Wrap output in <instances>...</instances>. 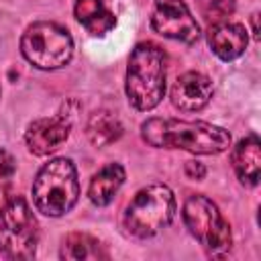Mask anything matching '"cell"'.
Instances as JSON below:
<instances>
[{"instance_id": "30bf717a", "label": "cell", "mask_w": 261, "mask_h": 261, "mask_svg": "<svg viewBox=\"0 0 261 261\" xmlns=\"http://www.w3.org/2000/svg\"><path fill=\"white\" fill-rule=\"evenodd\" d=\"M212 98V82L200 71L179 75L171 88V104L184 112L202 110Z\"/></svg>"}, {"instance_id": "7a4b0ae2", "label": "cell", "mask_w": 261, "mask_h": 261, "mask_svg": "<svg viewBox=\"0 0 261 261\" xmlns=\"http://www.w3.org/2000/svg\"><path fill=\"white\" fill-rule=\"evenodd\" d=\"M165 51L151 41L137 43L126 65V96L133 108L153 110L165 94Z\"/></svg>"}, {"instance_id": "4fadbf2b", "label": "cell", "mask_w": 261, "mask_h": 261, "mask_svg": "<svg viewBox=\"0 0 261 261\" xmlns=\"http://www.w3.org/2000/svg\"><path fill=\"white\" fill-rule=\"evenodd\" d=\"M122 184H124V167L120 163H108L90 179L88 198L96 206H108Z\"/></svg>"}, {"instance_id": "ac0fdd59", "label": "cell", "mask_w": 261, "mask_h": 261, "mask_svg": "<svg viewBox=\"0 0 261 261\" xmlns=\"http://www.w3.org/2000/svg\"><path fill=\"white\" fill-rule=\"evenodd\" d=\"M234 12V0H210L206 6V18L216 22H226Z\"/></svg>"}, {"instance_id": "3957f363", "label": "cell", "mask_w": 261, "mask_h": 261, "mask_svg": "<svg viewBox=\"0 0 261 261\" xmlns=\"http://www.w3.org/2000/svg\"><path fill=\"white\" fill-rule=\"evenodd\" d=\"M80 196L77 171L71 159L57 157L45 163L33 181V202L45 216H63Z\"/></svg>"}, {"instance_id": "e0dca14e", "label": "cell", "mask_w": 261, "mask_h": 261, "mask_svg": "<svg viewBox=\"0 0 261 261\" xmlns=\"http://www.w3.org/2000/svg\"><path fill=\"white\" fill-rule=\"evenodd\" d=\"M14 159L8 151L0 149V210L8 204L12 194V177H14Z\"/></svg>"}, {"instance_id": "d6986e66", "label": "cell", "mask_w": 261, "mask_h": 261, "mask_svg": "<svg viewBox=\"0 0 261 261\" xmlns=\"http://www.w3.org/2000/svg\"><path fill=\"white\" fill-rule=\"evenodd\" d=\"M186 175L192 179H202L206 175V167L200 161H188L186 163Z\"/></svg>"}, {"instance_id": "6da1fadb", "label": "cell", "mask_w": 261, "mask_h": 261, "mask_svg": "<svg viewBox=\"0 0 261 261\" xmlns=\"http://www.w3.org/2000/svg\"><path fill=\"white\" fill-rule=\"evenodd\" d=\"M141 137L157 149H181L196 155H216L230 147V133L210 122L177 118H149L141 124Z\"/></svg>"}, {"instance_id": "277c9868", "label": "cell", "mask_w": 261, "mask_h": 261, "mask_svg": "<svg viewBox=\"0 0 261 261\" xmlns=\"http://www.w3.org/2000/svg\"><path fill=\"white\" fill-rule=\"evenodd\" d=\"M175 216V196L163 184H151L135 194L124 210V228L137 239L155 237Z\"/></svg>"}, {"instance_id": "5bb4252c", "label": "cell", "mask_w": 261, "mask_h": 261, "mask_svg": "<svg viewBox=\"0 0 261 261\" xmlns=\"http://www.w3.org/2000/svg\"><path fill=\"white\" fill-rule=\"evenodd\" d=\"M59 257L67 261H98L108 259V251L96 237L88 232H69L63 239Z\"/></svg>"}, {"instance_id": "52a82bcc", "label": "cell", "mask_w": 261, "mask_h": 261, "mask_svg": "<svg viewBox=\"0 0 261 261\" xmlns=\"http://www.w3.org/2000/svg\"><path fill=\"white\" fill-rule=\"evenodd\" d=\"M184 222L192 237L210 253H222L230 249L232 234L228 222L222 218L218 206L202 196H190L184 204Z\"/></svg>"}, {"instance_id": "ffe728a7", "label": "cell", "mask_w": 261, "mask_h": 261, "mask_svg": "<svg viewBox=\"0 0 261 261\" xmlns=\"http://www.w3.org/2000/svg\"><path fill=\"white\" fill-rule=\"evenodd\" d=\"M253 33H255V37H259V27H257V14H253Z\"/></svg>"}, {"instance_id": "7c38bea8", "label": "cell", "mask_w": 261, "mask_h": 261, "mask_svg": "<svg viewBox=\"0 0 261 261\" xmlns=\"http://www.w3.org/2000/svg\"><path fill=\"white\" fill-rule=\"evenodd\" d=\"M232 169L237 177L247 184V186H257L259 184V173H261V143L257 135H249L237 143L232 149Z\"/></svg>"}, {"instance_id": "5b68a950", "label": "cell", "mask_w": 261, "mask_h": 261, "mask_svg": "<svg viewBox=\"0 0 261 261\" xmlns=\"http://www.w3.org/2000/svg\"><path fill=\"white\" fill-rule=\"evenodd\" d=\"M20 51L24 59L39 69H59L67 65L73 55V39L61 24L39 20L22 33Z\"/></svg>"}, {"instance_id": "8fae6325", "label": "cell", "mask_w": 261, "mask_h": 261, "mask_svg": "<svg viewBox=\"0 0 261 261\" xmlns=\"http://www.w3.org/2000/svg\"><path fill=\"white\" fill-rule=\"evenodd\" d=\"M249 37L243 24L237 22H216L208 29V45L214 55L222 61H232L241 57L247 49Z\"/></svg>"}, {"instance_id": "8992f818", "label": "cell", "mask_w": 261, "mask_h": 261, "mask_svg": "<svg viewBox=\"0 0 261 261\" xmlns=\"http://www.w3.org/2000/svg\"><path fill=\"white\" fill-rule=\"evenodd\" d=\"M39 241V226L29 202L14 194L0 210V255L4 259H33Z\"/></svg>"}, {"instance_id": "9a60e30c", "label": "cell", "mask_w": 261, "mask_h": 261, "mask_svg": "<svg viewBox=\"0 0 261 261\" xmlns=\"http://www.w3.org/2000/svg\"><path fill=\"white\" fill-rule=\"evenodd\" d=\"M75 18L80 20V24L96 37L106 35L112 27H114V14L104 6L102 0H75Z\"/></svg>"}, {"instance_id": "9c48e42d", "label": "cell", "mask_w": 261, "mask_h": 261, "mask_svg": "<svg viewBox=\"0 0 261 261\" xmlns=\"http://www.w3.org/2000/svg\"><path fill=\"white\" fill-rule=\"evenodd\" d=\"M71 116L73 114H67L65 110H61L59 114H55L51 118H39V120L31 122L27 133H24V141H27L29 151L33 155H39V157L53 153L69 137Z\"/></svg>"}, {"instance_id": "2e32d148", "label": "cell", "mask_w": 261, "mask_h": 261, "mask_svg": "<svg viewBox=\"0 0 261 261\" xmlns=\"http://www.w3.org/2000/svg\"><path fill=\"white\" fill-rule=\"evenodd\" d=\"M86 135L90 139V143L94 147H106L114 141L120 139L122 135V124L120 120L108 112V110H98L90 116L88 126H86Z\"/></svg>"}, {"instance_id": "ba28073f", "label": "cell", "mask_w": 261, "mask_h": 261, "mask_svg": "<svg viewBox=\"0 0 261 261\" xmlns=\"http://www.w3.org/2000/svg\"><path fill=\"white\" fill-rule=\"evenodd\" d=\"M151 27L161 37L194 45L200 39V27L184 0H155Z\"/></svg>"}]
</instances>
